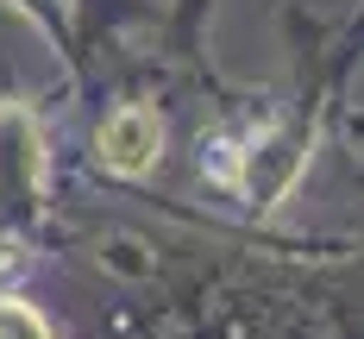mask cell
Returning a JSON list of instances; mask_svg holds the SVG:
<instances>
[{
  "mask_svg": "<svg viewBox=\"0 0 364 339\" xmlns=\"http://www.w3.org/2000/svg\"><path fill=\"white\" fill-rule=\"evenodd\" d=\"M38 201V132L19 107H0V214Z\"/></svg>",
  "mask_w": 364,
  "mask_h": 339,
  "instance_id": "1",
  "label": "cell"
},
{
  "mask_svg": "<svg viewBox=\"0 0 364 339\" xmlns=\"http://www.w3.org/2000/svg\"><path fill=\"white\" fill-rule=\"evenodd\" d=\"M151 151H157V113L145 107H119L101 126V157H107L113 170H126V176H139L151 163Z\"/></svg>",
  "mask_w": 364,
  "mask_h": 339,
  "instance_id": "2",
  "label": "cell"
},
{
  "mask_svg": "<svg viewBox=\"0 0 364 339\" xmlns=\"http://www.w3.org/2000/svg\"><path fill=\"white\" fill-rule=\"evenodd\" d=\"M0 339H50V327L26 301H0Z\"/></svg>",
  "mask_w": 364,
  "mask_h": 339,
  "instance_id": "3",
  "label": "cell"
}]
</instances>
